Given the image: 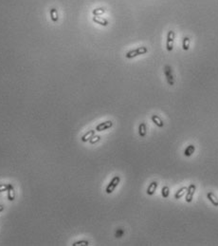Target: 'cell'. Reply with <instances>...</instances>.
Segmentation results:
<instances>
[{
  "label": "cell",
  "instance_id": "1",
  "mask_svg": "<svg viewBox=\"0 0 218 246\" xmlns=\"http://www.w3.org/2000/svg\"><path fill=\"white\" fill-rule=\"evenodd\" d=\"M147 51H148V50H147L146 47H139V48H138V49H135V50L128 51L127 53L125 54V56H126V58L131 59V58H134V57H136V56L145 54Z\"/></svg>",
  "mask_w": 218,
  "mask_h": 246
},
{
  "label": "cell",
  "instance_id": "2",
  "mask_svg": "<svg viewBox=\"0 0 218 246\" xmlns=\"http://www.w3.org/2000/svg\"><path fill=\"white\" fill-rule=\"evenodd\" d=\"M164 73H165L166 80H167L168 85L174 86V83H176V80H174V74H173L172 67H171L170 66H169V65H165V66H164Z\"/></svg>",
  "mask_w": 218,
  "mask_h": 246
},
{
  "label": "cell",
  "instance_id": "3",
  "mask_svg": "<svg viewBox=\"0 0 218 246\" xmlns=\"http://www.w3.org/2000/svg\"><path fill=\"white\" fill-rule=\"evenodd\" d=\"M174 38H176L174 31H169L168 33H167V40H166V49H167L168 51H172L174 50Z\"/></svg>",
  "mask_w": 218,
  "mask_h": 246
},
{
  "label": "cell",
  "instance_id": "4",
  "mask_svg": "<svg viewBox=\"0 0 218 246\" xmlns=\"http://www.w3.org/2000/svg\"><path fill=\"white\" fill-rule=\"evenodd\" d=\"M120 182V178L119 176H115L113 179L111 180V182H109V184L107 185V187H106L105 192L107 193V194H111V193L116 189V187L119 185Z\"/></svg>",
  "mask_w": 218,
  "mask_h": 246
},
{
  "label": "cell",
  "instance_id": "5",
  "mask_svg": "<svg viewBox=\"0 0 218 246\" xmlns=\"http://www.w3.org/2000/svg\"><path fill=\"white\" fill-rule=\"evenodd\" d=\"M195 191H196V186L193 184H190V186L187 188V194H186V201L187 202H192Z\"/></svg>",
  "mask_w": 218,
  "mask_h": 246
},
{
  "label": "cell",
  "instance_id": "6",
  "mask_svg": "<svg viewBox=\"0 0 218 246\" xmlns=\"http://www.w3.org/2000/svg\"><path fill=\"white\" fill-rule=\"evenodd\" d=\"M113 127V122L112 121H106L104 123H101L96 127V131H104L110 127Z\"/></svg>",
  "mask_w": 218,
  "mask_h": 246
},
{
  "label": "cell",
  "instance_id": "7",
  "mask_svg": "<svg viewBox=\"0 0 218 246\" xmlns=\"http://www.w3.org/2000/svg\"><path fill=\"white\" fill-rule=\"evenodd\" d=\"M92 20H93V22H95L96 24H99V25L104 26V27H106V26L108 25V21L106 20V19L101 18L100 16H93Z\"/></svg>",
  "mask_w": 218,
  "mask_h": 246
},
{
  "label": "cell",
  "instance_id": "8",
  "mask_svg": "<svg viewBox=\"0 0 218 246\" xmlns=\"http://www.w3.org/2000/svg\"><path fill=\"white\" fill-rule=\"evenodd\" d=\"M207 199L211 202L214 206H218V199L212 192H208L207 193Z\"/></svg>",
  "mask_w": 218,
  "mask_h": 246
},
{
  "label": "cell",
  "instance_id": "9",
  "mask_svg": "<svg viewBox=\"0 0 218 246\" xmlns=\"http://www.w3.org/2000/svg\"><path fill=\"white\" fill-rule=\"evenodd\" d=\"M195 151V146H193V144H190V146H188L185 150H184V155L186 157H191L193 153Z\"/></svg>",
  "mask_w": 218,
  "mask_h": 246
},
{
  "label": "cell",
  "instance_id": "10",
  "mask_svg": "<svg viewBox=\"0 0 218 246\" xmlns=\"http://www.w3.org/2000/svg\"><path fill=\"white\" fill-rule=\"evenodd\" d=\"M157 187V182H152L151 184H149L148 188H147V194L149 196L154 195V193H155V191H156Z\"/></svg>",
  "mask_w": 218,
  "mask_h": 246
},
{
  "label": "cell",
  "instance_id": "11",
  "mask_svg": "<svg viewBox=\"0 0 218 246\" xmlns=\"http://www.w3.org/2000/svg\"><path fill=\"white\" fill-rule=\"evenodd\" d=\"M151 119H152L153 123H154L155 124H156L157 127H163L164 123H163L162 120L157 116V115H152Z\"/></svg>",
  "mask_w": 218,
  "mask_h": 246
},
{
  "label": "cell",
  "instance_id": "12",
  "mask_svg": "<svg viewBox=\"0 0 218 246\" xmlns=\"http://www.w3.org/2000/svg\"><path fill=\"white\" fill-rule=\"evenodd\" d=\"M94 134H95V130H89V131H87L83 137H82V142H84V143H86V142H88L89 140L94 136Z\"/></svg>",
  "mask_w": 218,
  "mask_h": 246
},
{
  "label": "cell",
  "instance_id": "13",
  "mask_svg": "<svg viewBox=\"0 0 218 246\" xmlns=\"http://www.w3.org/2000/svg\"><path fill=\"white\" fill-rule=\"evenodd\" d=\"M187 188L188 187H181V188H179V189L176 192V194H174V199H176V200H179V199H181L182 196L185 194L186 191H187Z\"/></svg>",
  "mask_w": 218,
  "mask_h": 246
},
{
  "label": "cell",
  "instance_id": "14",
  "mask_svg": "<svg viewBox=\"0 0 218 246\" xmlns=\"http://www.w3.org/2000/svg\"><path fill=\"white\" fill-rule=\"evenodd\" d=\"M146 124L145 123H140L139 125V134L140 137H145L146 136Z\"/></svg>",
  "mask_w": 218,
  "mask_h": 246
},
{
  "label": "cell",
  "instance_id": "15",
  "mask_svg": "<svg viewBox=\"0 0 218 246\" xmlns=\"http://www.w3.org/2000/svg\"><path fill=\"white\" fill-rule=\"evenodd\" d=\"M190 43H191V39H190V37H184L183 38V40H182V49L184 51H188L189 49H190Z\"/></svg>",
  "mask_w": 218,
  "mask_h": 246
},
{
  "label": "cell",
  "instance_id": "16",
  "mask_svg": "<svg viewBox=\"0 0 218 246\" xmlns=\"http://www.w3.org/2000/svg\"><path fill=\"white\" fill-rule=\"evenodd\" d=\"M50 18H51V20L52 22H54L56 23L58 21V19H59V16H58V12H57V10L55 8H52L50 9Z\"/></svg>",
  "mask_w": 218,
  "mask_h": 246
},
{
  "label": "cell",
  "instance_id": "17",
  "mask_svg": "<svg viewBox=\"0 0 218 246\" xmlns=\"http://www.w3.org/2000/svg\"><path fill=\"white\" fill-rule=\"evenodd\" d=\"M105 12V9L104 8H97V9H94L93 11H92V13H93L94 16H100L101 14H104Z\"/></svg>",
  "mask_w": 218,
  "mask_h": 246
},
{
  "label": "cell",
  "instance_id": "18",
  "mask_svg": "<svg viewBox=\"0 0 218 246\" xmlns=\"http://www.w3.org/2000/svg\"><path fill=\"white\" fill-rule=\"evenodd\" d=\"M161 195H162V197L164 198V199H167V198L169 197V195H170V189H169L168 186H163L162 187Z\"/></svg>",
  "mask_w": 218,
  "mask_h": 246
},
{
  "label": "cell",
  "instance_id": "19",
  "mask_svg": "<svg viewBox=\"0 0 218 246\" xmlns=\"http://www.w3.org/2000/svg\"><path fill=\"white\" fill-rule=\"evenodd\" d=\"M13 187L11 184H0V192L8 191L9 188Z\"/></svg>",
  "mask_w": 218,
  "mask_h": 246
},
{
  "label": "cell",
  "instance_id": "20",
  "mask_svg": "<svg viewBox=\"0 0 218 246\" xmlns=\"http://www.w3.org/2000/svg\"><path fill=\"white\" fill-rule=\"evenodd\" d=\"M8 198H9V201H13L14 198H15V195H14V189H13V187L9 188V189L8 190Z\"/></svg>",
  "mask_w": 218,
  "mask_h": 246
},
{
  "label": "cell",
  "instance_id": "21",
  "mask_svg": "<svg viewBox=\"0 0 218 246\" xmlns=\"http://www.w3.org/2000/svg\"><path fill=\"white\" fill-rule=\"evenodd\" d=\"M124 234V231L122 228H118L117 231H116V233H115V237L116 238H122V236Z\"/></svg>",
  "mask_w": 218,
  "mask_h": 246
},
{
  "label": "cell",
  "instance_id": "22",
  "mask_svg": "<svg viewBox=\"0 0 218 246\" xmlns=\"http://www.w3.org/2000/svg\"><path fill=\"white\" fill-rule=\"evenodd\" d=\"M73 246H80V245H89V242H87V240H80V242H74L72 244Z\"/></svg>",
  "mask_w": 218,
  "mask_h": 246
},
{
  "label": "cell",
  "instance_id": "23",
  "mask_svg": "<svg viewBox=\"0 0 218 246\" xmlns=\"http://www.w3.org/2000/svg\"><path fill=\"white\" fill-rule=\"evenodd\" d=\"M101 140V137L100 136H93L92 137L90 140H89V143L91 144H96V143H98L99 141Z\"/></svg>",
  "mask_w": 218,
  "mask_h": 246
},
{
  "label": "cell",
  "instance_id": "24",
  "mask_svg": "<svg viewBox=\"0 0 218 246\" xmlns=\"http://www.w3.org/2000/svg\"><path fill=\"white\" fill-rule=\"evenodd\" d=\"M3 210H4V206H3V205H1V204H0V212H1V211H3Z\"/></svg>",
  "mask_w": 218,
  "mask_h": 246
}]
</instances>
